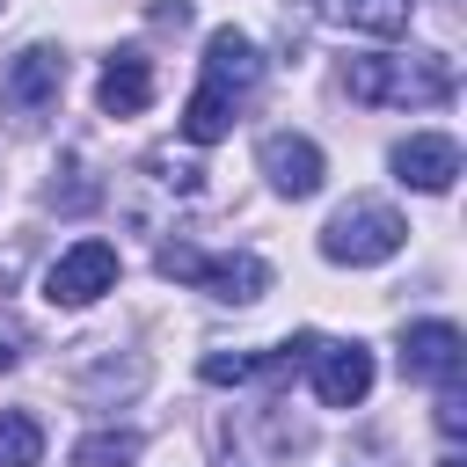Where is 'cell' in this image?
Wrapping results in <instances>:
<instances>
[{
  "mask_svg": "<svg viewBox=\"0 0 467 467\" xmlns=\"http://www.w3.org/2000/svg\"><path fill=\"white\" fill-rule=\"evenodd\" d=\"M460 409H467V401H460L452 387H438V431H445V438H460V431H467V416H460Z\"/></svg>",
  "mask_w": 467,
  "mask_h": 467,
  "instance_id": "18",
  "label": "cell"
},
{
  "mask_svg": "<svg viewBox=\"0 0 467 467\" xmlns=\"http://www.w3.org/2000/svg\"><path fill=\"white\" fill-rule=\"evenodd\" d=\"M387 168H394V182H401V190L445 197V190L460 182V139H452V131H409V139H394Z\"/></svg>",
  "mask_w": 467,
  "mask_h": 467,
  "instance_id": "8",
  "label": "cell"
},
{
  "mask_svg": "<svg viewBox=\"0 0 467 467\" xmlns=\"http://www.w3.org/2000/svg\"><path fill=\"white\" fill-rule=\"evenodd\" d=\"M467 365V336L452 321H409L401 328V379L416 387H452Z\"/></svg>",
  "mask_w": 467,
  "mask_h": 467,
  "instance_id": "9",
  "label": "cell"
},
{
  "mask_svg": "<svg viewBox=\"0 0 467 467\" xmlns=\"http://www.w3.org/2000/svg\"><path fill=\"white\" fill-rule=\"evenodd\" d=\"M44 460V423L29 409H0V467H36Z\"/></svg>",
  "mask_w": 467,
  "mask_h": 467,
  "instance_id": "16",
  "label": "cell"
},
{
  "mask_svg": "<svg viewBox=\"0 0 467 467\" xmlns=\"http://www.w3.org/2000/svg\"><path fill=\"white\" fill-rule=\"evenodd\" d=\"M146 452V438L131 431V423H102V431H88L80 445H73V467H131Z\"/></svg>",
  "mask_w": 467,
  "mask_h": 467,
  "instance_id": "15",
  "label": "cell"
},
{
  "mask_svg": "<svg viewBox=\"0 0 467 467\" xmlns=\"http://www.w3.org/2000/svg\"><path fill=\"white\" fill-rule=\"evenodd\" d=\"M117 270H124V263H117V248L88 234V241L58 248V263L44 270V299H51V306H66V314H80V306H95L102 292H117Z\"/></svg>",
  "mask_w": 467,
  "mask_h": 467,
  "instance_id": "5",
  "label": "cell"
},
{
  "mask_svg": "<svg viewBox=\"0 0 467 467\" xmlns=\"http://www.w3.org/2000/svg\"><path fill=\"white\" fill-rule=\"evenodd\" d=\"M58 95H66V51H58V44H22V51L7 58V73H0V102H7L22 124H36V117L58 109Z\"/></svg>",
  "mask_w": 467,
  "mask_h": 467,
  "instance_id": "6",
  "label": "cell"
},
{
  "mask_svg": "<svg viewBox=\"0 0 467 467\" xmlns=\"http://www.w3.org/2000/svg\"><path fill=\"white\" fill-rule=\"evenodd\" d=\"M190 285H197L204 299H219V306H255V299L270 292V263H263L255 248H219V255H197Z\"/></svg>",
  "mask_w": 467,
  "mask_h": 467,
  "instance_id": "11",
  "label": "cell"
},
{
  "mask_svg": "<svg viewBox=\"0 0 467 467\" xmlns=\"http://www.w3.org/2000/svg\"><path fill=\"white\" fill-rule=\"evenodd\" d=\"M306 431L285 409H241L219 423V467H292Z\"/></svg>",
  "mask_w": 467,
  "mask_h": 467,
  "instance_id": "4",
  "label": "cell"
},
{
  "mask_svg": "<svg viewBox=\"0 0 467 467\" xmlns=\"http://www.w3.org/2000/svg\"><path fill=\"white\" fill-rule=\"evenodd\" d=\"M95 102H102V117H139L146 102H153V58L146 51H109L102 58V80H95Z\"/></svg>",
  "mask_w": 467,
  "mask_h": 467,
  "instance_id": "12",
  "label": "cell"
},
{
  "mask_svg": "<svg viewBox=\"0 0 467 467\" xmlns=\"http://www.w3.org/2000/svg\"><path fill=\"white\" fill-rule=\"evenodd\" d=\"M255 372H270V350H212V358L197 365L204 387H241V379H255Z\"/></svg>",
  "mask_w": 467,
  "mask_h": 467,
  "instance_id": "17",
  "label": "cell"
},
{
  "mask_svg": "<svg viewBox=\"0 0 467 467\" xmlns=\"http://www.w3.org/2000/svg\"><path fill=\"white\" fill-rule=\"evenodd\" d=\"M255 168H263V182H270L277 197H292V204L328 182V153H321L306 131H263V139H255Z\"/></svg>",
  "mask_w": 467,
  "mask_h": 467,
  "instance_id": "7",
  "label": "cell"
},
{
  "mask_svg": "<svg viewBox=\"0 0 467 467\" xmlns=\"http://www.w3.org/2000/svg\"><path fill=\"white\" fill-rule=\"evenodd\" d=\"M234 109H241V102H226L219 88H204V80H197V88H190V102H182V139H190V146H219V139L234 131Z\"/></svg>",
  "mask_w": 467,
  "mask_h": 467,
  "instance_id": "14",
  "label": "cell"
},
{
  "mask_svg": "<svg viewBox=\"0 0 467 467\" xmlns=\"http://www.w3.org/2000/svg\"><path fill=\"white\" fill-rule=\"evenodd\" d=\"M343 88L372 109H438V102H452L460 73L445 51H358L343 66Z\"/></svg>",
  "mask_w": 467,
  "mask_h": 467,
  "instance_id": "1",
  "label": "cell"
},
{
  "mask_svg": "<svg viewBox=\"0 0 467 467\" xmlns=\"http://www.w3.org/2000/svg\"><path fill=\"white\" fill-rule=\"evenodd\" d=\"M416 15V0H328V22L358 29V36H401Z\"/></svg>",
  "mask_w": 467,
  "mask_h": 467,
  "instance_id": "13",
  "label": "cell"
},
{
  "mask_svg": "<svg viewBox=\"0 0 467 467\" xmlns=\"http://www.w3.org/2000/svg\"><path fill=\"white\" fill-rule=\"evenodd\" d=\"M197 80L204 88H219L226 102H248L255 88H263V51H255V36L248 29H212L204 36V66H197Z\"/></svg>",
  "mask_w": 467,
  "mask_h": 467,
  "instance_id": "10",
  "label": "cell"
},
{
  "mask_svg": "<svg viewBox=\"0 0 467 467\" xmlns=\"http://www.w3.org/2000/svg\"><path fill=\"white\" fill-rule=\"evenodd\" d=\"M401 241H409V219H401L387 197H350V204H336L328 226H321V255L343 263V270H379V263L401 255Z\"/></svg>",
  "mask_w": 467,
  "mask_h": 467,
  "instance_id": "2",
  "label": "cell"
},
{
  "mask_svg": "<svg viewBox=\"0 0 467 467\" xmlns=\"http://www.w3.org/2000/svg\"><path fill=\"white\" fill-rule=\"evenodd\" d=\"M372 379H379V358H372L358 336H314V350H306V387H314L321 409H358V401L372 394Z\"/></svg>",
  "mask_w": 467,
  "mask_h": 467,
  "instance_id": "3",
  "label": "cell"
}]
</instances>
